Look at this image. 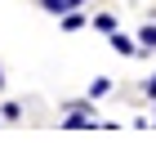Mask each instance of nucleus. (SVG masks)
Instances as JSON below:
<instances>
[{
	"mask_svg": "<svg viewBox=\"0 0 156 152\" xmlns=\"http://www.w3.org/2000/svg\"><path fill=\"white\" fill-rule=\"evenodd\" d=\"M94 27L98 32H116V18H112V13H94Z\"/></svg>",
	"mask_w": 156,
	"mask_h": 152,
	"instance_id": "39448f33",
	"label": "nucleus"
},
{
	"mask_svg": "<svg viewBox=\"0 0 156 152\" xmlns=\"http://www.w3.org/2000/svg\"><path fill=\"white\" fill-rule=\"evenodd\" d=\"M112 94V76H98V81H89V98H107Z\"/></svg>",
	"mask_w": 156,
	"mask_h": 152,
	"instance_id": "f03ea898",
	"label": "nucleus"
},
{
	"mask_svg": "<svg viewBox=\"0 0 156 152\" xmlns=\"http://www.w3.org/2000/svg\"><path fill=\"white\" fill-rule=\"evenodd\" d=\"M107 40H112V49H116L120 58H138V54H143V45H134L125 32H107Z\"/></svg>",
	"mask_w": 156,
	"mask_h": 152,
	"instance_id": "f257e3e1",
	"label": "nucleus"
},
{
	"mask_svg": "<svg viewBox=\"0 0 156 152\" xmlns=\"http://www.w3.org/2000/svg\"><path fill=\"white\" fill-rule=\"evenodd\" d=\"M143 94H147V98H156V72H152V76L143 81Z\"/></svg>",
	"mask_w": 156,
	"mask_h": 152,
	"instance_id": "0eeeda50",
	"label": "nucleus"
},
{
	"mask_svg": "<svg viewBox=\"0 0 156 152\" xmlns=\"http://www.w3.org/2000/svg\"><path fill=\"white\" fill-rule=\"evenodd\" d=\"M152 125H156V117H152Z\"/></svg>",
	"mask_w": 156,
	"mask_h": 152,
	"instance_id": "1a4fd4ad",
	"label": "nucleus"
},
{
	"mask_svg": "<svg viewBox=\"0 0 156 152\" xmlns=\"http://www.w3.org/2000/svg\"><path fill=\"white\" fill-rule=\"evenodd\" d=\"M80 27H85V13H62V32H80Z\"/></svg>",
	"mask_w": 156,
	"mask_h": 152,
	"instance_id": "20e7f679",
	"label": "nucleus"
},
{
	"mask_svg": "<svg viewBox=\"0 0 156 152\" xmlns=\"http://www.w3.org/2000/svg\"><path fill=\"white\" fill-rule=\"evenodd\" d=\"M138 45H143V54H147V49H156V23H147L143 32H138Z\"/></svg>",
	"mask_w": 156,
	"mask_h": 152,
	"instance_id": "7ed1b4c3",
	"label": "nucleus"
},
{
	"mask_svg": "<svg viewBox=\"0 0 156 152\" xmlns=\"http://www.w3.org/2000/svg\"><path fill=\"white\" fill-rule=\"evenodd\" d=\"M18 117H23V103H5L0 107V121H18Z\"/></svg>",
	"mask_w": 156,
	"mask_h": 152,
	"instance_id": "423d86ee",
	"label": "nucleus"
},
{
	"mask_svg": "<svg viewBox=\"0 0 156 152\" xmlns=\"http://www.w3.org/2000/svg\"><path fill=\"white\" fill-rule=\"evenodd\" d=\"M0 90H5V72H0Z\"/></svg>",
	"mask_w": 156,
	"mask_h": 152,
	"instance_id": "6e6552de",
	"label": "nucleus"
}]
</instances>
